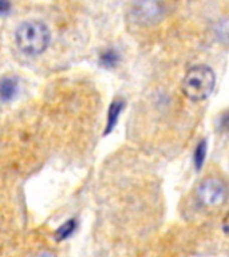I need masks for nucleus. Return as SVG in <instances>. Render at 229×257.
I'll return each mask as SVG.
<instances>
[{"label":"nucleus","instance_id":"nucleus-1","mask_svg":"<svg viewBox=\"0 0 229 257\" xmlns=\"http://www.w3.org/2000/svg\"><path fill=\"white\" fill-rule=\"evenodd\" d=\"M16 46L27 55H39L50 43V30L39 20H28L16 28Z\"/></svg>","mask_w":229,"mask_h":257},{"label":"nucleus","instance_id":"nucleus-9","mask_svg":"<svg viewBox=\"0 0 229 257\" xmlns=\"http://www.w3.org/2000/svg\"><path fill=\"white\" fill-rule=\"evenodd\" d=\"M75 220L66 221V222L56 230V238H58V240H64V238L70 237L72 234V232L75 230Z\"/></svg>","mask_w":229,"mask_h":257},{"label":"nucleus","instance_id":"nucleus-5","mask_svg":"<svg viewBox=\"0 0 229 257\" xmlns=\"http://www.w3.org/2000/svg\"><path fill=\"white\" fill-rule=\"evenodd\" d=\"M18 92V80L14 76L0 78V99L11 100Z\"/></svg>","mask_w":229,"mask_h":257},{"label":"nucleus","instance_id":"nucleus-3","mask_svg":"<svg viewBox=\"0 0 229 257\" xmlns=\"http://www.w3.org/2000/svg\"><path fill=\"white\" fill-rule=\"evenodd\" d=\"M132 14L138 24L152 26L164 18L165 6L162 0H134Z\"/></svg>","mask_w":229,"mask_h":257},{"label":"nucleus","instance_id":"nucleus-4","mask_svg":"<svg viewBox=\"0 0 229 257\" xmlns=\"http://www.w3.org/2000/svg\"><path fill=\"white\" fill-rule=\"evenodd\" d=\"M197 200L204 206H220L226 200V186L218 178H206L197 189Z\"/></svg>","mask_w":229,"mask_h":257},{"label":"nucleus","instance_id":"nucleus-6","mask_svg":"<svg viewBox=\"0 0 229 257\" xmlns=\"http://www.w3.org/2000/svg\"><path fill=\"white\" fill-rule=\"evenodd\" d=\"M124 100L116 99L110 104V108H108L107 112V124H106V134L111 132L114 126L117 124V120H118V116H120L121 111L124 110Z\"/></svg>","mask_w":229,"mask_h":257},{"label":"nucleus","instance_id":"nucleus-10","mask_svg":"<svg viewBox=\"0 0 229 257\" xmlns=\"http://www.w3.org/2000/svg\"><path fill=\"white\" fill-rule=\"evenodd\" d=\"M10 11H11V2L0 0V15H7Z\"/></svg>","mask_w":229,"mask_h":257},{"label":"nucleus","instance_id":"nucleus-7","mask_svg":"<svg viewBox=\"0 0 229 257\" xmlns=\"http://www.w3.org/2000/svg\"><path fill=\"white\" fill-rule=\"evenodd\" d=\"M121 60L120 54L114 48H107L104 51L100 52L99 55V64L104 68H114L118 66Z\"/></svg>","mask_w":229,"mask_h":257},{"label":"nucleus","instance_id":"nucleus-8","mask_svg":"<svg viewBox=\"0 0 229 257\" xmlns=\"http://www.w3.org/2000/svg\"><path fill=\"white\" fill-rule=\"evenodd\" d=\"M206 150H208V145H206V141H200V144L196 146V150H194V166H196L197 170H200L204 165L205 157H206Z\"/></svg>","mask_w":229,"mask_h":257},{"label":"nucleus","instance_id":"nucleus-2","mask_svg":"<svg viewBox=\"0 0 229 257\" xmlns=\"http://www.w3.org/2000/svg\"><path fill=\"white\" fill-rule=\"evenodd\" d=\"M216 76L208 66H194L189 68L182 80V92L193 102H201L212 94Z\"/></svg>","mask_w":229,"mask_h":257},{"label":"nucleus","instance_id":"nucleus-11","mask_svg":"<svg viewBox=\"0 0 229 257\" xmlns=\"http://www.w3.org/2000/svg\"><path fill=\"white\" fill-rule=\"evenodd\" d=\"M35 257H55V254L51 252H47V250H44V252H40L38 253Z\"/></svg>","mask_w":229,"mask_h":257}]
</instances>
